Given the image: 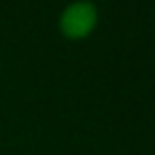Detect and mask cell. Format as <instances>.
Listing matches in <instances>:
<instances>
[{"label":"cell","instance_id":"obj_1","mask_svg":"<svg viewBox=\"0 0 155 155\" xmlns=\"http://www.w3.org/2000/svg\"><path fill=\"white\" fill-rule=\"evenodd\" d=\"M94 26H96V7L91 2L70 5L60 19V28L68 38H83L94 30Z\"/></svg>","mask_w":155,"mask_h":155}]
</instances>
